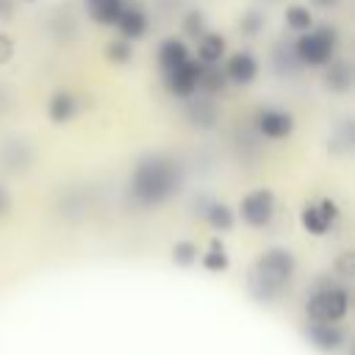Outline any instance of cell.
<instances>
[{
  "label": "cell",
  "instance_id": "cell-10",
  "mask_svg": "<svg viewBox=\"0 0 355 355\" xmlns=\"http://www.w3.org/2000/svg\"><path fill=\"white\" fill-rule=\"evenodd\" d=\"M255 122H258V130L266 139H286L294 130L291 114H286L280 108H263V111H258V119Z\"/></svg>",
  "mask_w": 355,
  "mask_h": 355
},
{
  "label": "cell",
  "instance_id": "cell-14",
  "mask_svg": "<svg viewBox=\"0 0 355 355\" xmlns=\"http://www.w3.org/2000/svg\"><path fill=\"white\" fill-rule=\"evenodd\" d=\"M186 58H191V55H189V47L180 39H164L161 42V47H158V64H161L164 72L172 69V67H178V64H183Z\"/></svg>",
  "mask_w": 355,
  "mask_h": 355
},
{
  "label": "cell",
  "instance_id": "cell-11",
  "mask_svg": "<svg viewBox=\"0 0 355 355\" xmlns=\"http://www.w3.org/2000/svg\"><path fill=\"white\" fill-rule=\"evenodd\" d=\"M255 75H258V61H255V55L247 53V50L233 53V55L227 58V64H225V78H227L230 83L244 86V83H252Z\"/></svg>",
  "mask_w": 355,
  "mask_h": 355
},
{
  "label": "cell",
  "instance_id": "cell-17",
  "mask_svg": "<svg viewBox=\"0 0 355 355\" xmlns=\"http://www.w3.org/2000/svg\"><path fill=\"white\" fill-rule=\"evenodd\" d=\"M189 119L194 125H202V128H211L216 122V105L211 100H191L189 103Z\"/></svg>",
  "mask_w": 355,
  "mask_h": 355
},
{
  "label": "cell",
  "instance_id": "cell-20",
  "mask_svg": "<svg viewBox=\"0 0 355 355\" xmlns=\"http://www.w3.org/2000/svg\"><path fill=\"white\" fill-rule=\"evenodd\" d=\"M205 219L214 230H230L233 227V211L225 202H211L205 211Z\"/></svg>",
  "mask_w": 355,
  "mask_h": 355
},
{
  "label": "cell",
  "instance_id": "cell-27",
  "mask_svg": "<svg viewBox=\"0 0 355 355\" xmlns=\"http://www.w3.org/2000/svg\"><path fill=\"white\" fill-rule=\"evenodd\" d=\"M11 211V197H8V191L0 186V216H6Z\"/></svg>",
  "mask_w": 355,
  "mask_h": 355
},
{
  "label": "cell",
  "instance_id": "cell-4",
  "mask_svg": "<svg viewBox=\"0 0 355 355\" xmlns=\"http://www.w3.org/2000/svg\"><path fill=\"white\" fill-rule=\"evenodd\" d=\"M305 311L311 322H341L349 311V294L341 286H322L308 297Z\"/></svg>",
  "mask_w": 355,
  "mask_h": 355
},
{
  "label": "cell",
  "instance_id": "cell-12",
  "mask_svg": "<svg viewBox=\"0 0 355 355\" xmlns=\"http://www.w3.org/2000/svg\"><path fill=\"white\" fill-rule=\"evenodd\" d=\"M128 0H86V11L97 25H114Z\"/></svg>",
  "mask_w": 355,
  "mask_h": 355
},
{
  "label": "cell",
  "instance_id": "cell-21",
  "mask_svg": "<svg viewBox=\"0 0 355 355\" xmlns=\"http://www.w3.org/2000/svg\"><path fill=\"white\" fill-rule=\"evenodd\" d=\"M225 83H227V78H225V72L222 69H216V64H202V72H200V83H197V89H205V92H219V89H225Z\"/></svg>",
  "mask_w": 355,
  "mask_h": 355
},
{
  "label": "cell",
  "instance_id": "cell-15",
  "mask_svg": "<svg viewBox=\"0 0 355 355\" xmlns=\"http://www.w3.org/2000/svg\"><path fill=\"white\" fill-rule=\"evenodd\" d=\"M225 55V39L219 33H202L197 44V61L200 64H216Z\"/></svg>",
  "mask_w": 355,
  "mask_h": 355
},
{
  "label": "cell",
  "instance_id": "cell-16",
  "mask_svg": "<svg viewBox=\"0 0 355 355\" xmlns=\"http://www.w3.org/2000/svg\"><path fill=\"white\" fill-rule=\"evenodd\" d=\"M327 89H333V92H347L349 89V83H352V69H349V64L347 61H333L330 64V69H327Z\"/></svg>",
  "mask_w": 355,
  "mask_h": 355
},
{
  "label": "cell",
  "instance_id": "cell-9",
  "mask_svg": "<svg viewBox=\"0 0 355 355\" xmlns=\"http://www.w3.org/2000/svg\"><path fill=\"white\" fill-rule=\"evenodd\" d=\"M116 28H119V33H122V39H141L144 33H147V14H144V8L139 6V3H125V8L119 11V17H116V22H114Z\"/></svg>",
  "mask_w": 355,
  "mask_h": 355
},
{
  "label": "cell",
  "instance_id": "cell-24",
  "mask_svg": "<svg viewBox=\"0 0 355 355\" xmlns=\"http://www.w3.org/2000/svg\"><path fill=\"white\" fill-rule=\"evenodd\" d=\"M183 33L200 39V36L205 33V17H202L200 11H189V14L183 17Z\"/></svg>",
  "mask_w": 355,
  "mask_h": 355
},
{
  "label": "cell",
  "instance_id": "cell-25",
  "mask_svg": "<svg viewBox=\"0 0 355 355\" xmlns=\"http://www.w3.org/2000/svg\"><path fill=\"white\" fill-rule=\"evenodd\" d=\"M261 28H263V14H261V11H244V17H241V31H244L247 36H258Z\"/></svg>",
  "mask_w": 355,
  "mask_h": 355
},
{
  "label": "cell",
  "instance_id": "cell-6",
  "mask_svg": "<svg viewBox=\"0 0 355 355\" xmlns=\"http://www.w3.org/2000/svg\"><path fill=\"white\" fill-rule=\"evenodd\" d=\"M200 72H202V64H200V61H194V58H186L183 64H178V67L166 69L164 83H166V89H169L175 97H183V100H186V97H191V94L197 92Z\"/></svg>",
  "mask_w": 355,
  "mask_h": 355
},
{
  "label": "cell",
  "instance_id": "cell-7",
  "mask_svg": "<svg viewBox=\"0 0 355 355\" xmlns=\"http://www.w3.org/2000/svg\"><path fill=\"white\" fill-rule=\"evenodd\" d=\"M336 216H338L336 202L319 200V202H313V205H305V211L300 214V222H302V227H305L308 233L324 236V233L330 230V225L336 222Z\"/></svg>",
  "mask_w": 355,
  "mask_h": 355
},
{
  "label": "cell",
  "instance_id": "cell-22",
  "mask_svg": "<svg viewBox=\"0 0 355 355\" xmlns=\"http://www.w3.org/2000/svg\"><path fill=\"white\" fill-rule=\"evenodd\" d=\"M130 55H133V47H130L128 39H114V42L105 44V58L114 61V64H128Z\"/></svg>",
  "mask_w": 355,
  "mask_h": 355
},
{
  "label": "cell",
  "instance_id": "cell-13",
  "mask_svg": "<svg viewBox=\"0 0 355 355\" xmlns=\"http://www.w3.org/2000/svg\"><path fill=\"white\" fill-rule=\"evenodd\" d=\"M75 111H78V100H75L69 92H55V94L50 97V103H47V116H50L53 122H58V125L69 122V119L75 116Z\"/></svg>",
  "mask_w": 355,
  "mask_h": 355
},
{
  "label": "cell",
  "instance_id": "cell-19",
  "mask_svg": "<svg viewBox=\"0 0 355 355\" xmlns=\"http://www.w3.org/2000/svg\"><path fill=\"white\" fill-rule=\"evenodd\" d=\"M202 266H205L208 272H225V269L230 266V258H227L225 247L219 244V239H214V241L208 244V252L202 255Z\"/></svg>",
  "mask_w": 355,
  "mask_h": 355
},
{
  "label": "cell",
  "instance_id": "cell-2",
  "mask_svg": "<svg viewBox=\"0 0 355 355\" xmlns=\"http://www.w3.org/2000/svg\"><path fill=\"white\" fill-rule=\"evenodd\" d=\"M291 275H294L291 252L283 250V247H272L255 261V266H252V272L247 277V288H250V294L255 300L272 302L277 297V291L291 280Z\"/></svg>",
  "mask_w": 355,
  "mask_h": 355
},
{
  "label": "cell",
  "instance_id": "cell-5",
  "mask_svg": "<svg viewBox=\"0 0 355 355\" xmlns=\"http://www.w3.org/2000/svg\"><path fill=\"white\" fill-rule=\"evenodd\" d=\"M239 214L241 219L250 225V227H266L275 216V194L269 189H255L250 191L241 205H239Z\"/></svg>",
  "mask_w": 355,
  "mask_h": 355
},
{
  "label": "cell",
  "instance_id": "cell-29",
  "mask_svg": "<svg viewBox=\"0 0 355 355\" xmlns=\"http://www.w3.org/2000/svg\"><path fill=\"white\" fill-rule=\"evenodd\" d=\"M11 14V0H0V17H8Z\"/></svg>",
  "mask_w": 355,
  "mask_h": 355
},
{
  "label": "cell",
  "instance_id": "cell-8",
  "mask_svg": "<svg viewBox=\"0 0 355 355\" xmlns=\"http://www.w3.org/2000/svg\"><path fill=\"white\" fill-rule=\"evenodd\" d=\"M308 338L316 349L322 352H336L347 341V333L338 322H311L308 324Z\"/></svg>",
  "mask_w": 355,
  "mask_h": 355
},
{
  "label": "cell",
  "instance_id": "cell-23",
  "mask_svg": "<svg viewBox=\"0 0 355 355\" xmlns=\"http://www.w3.org/2000/svg\"><path fill=\"white\" fill-rule=\"evenodd\" d=\"M197 244L194 241H189V239H180L175 247H172V261L178 263V266H189V263H194L197 261Z\"/></svg>",
  "mask_w": 355,
  "mask_h": 355
},
{
  "label": "cell",
  "instance_id": "cell-1",
  "mask_svg": "<svg viewBox=\"0 0 355 355\" xmlns=\"http://www.w3.org/2000/svg\"><path fill=\"white\" fill-rule=\"evenodd\" d=\"M180 186V169L166 155H147L130 175V194L139 205H161Z\"/></svg>",
  "mask_w": 355,
  "mask_h": 355
},
{
  "label": "cell",
  "instance_id": "cell-18",
  "mask_svg": "<svg viewBox=\"0 0 355 355\" xmlns=\"http://www.w3.org/2000/svg\"><path fill=\"white\" fill-rule=\"evenodd\" d=\"M286 25L294 31V33H305L308 28H313V17H311V8L305 6H288L286 14H283Z\"/></svg>",
  "mask_w": 355,
  "mask_h": 355
},
{
  "label": "cell",
  "instance_id": "cell-3",
  "mask_svg": "<svg viewBox=\"0 0 355 355\" xmlns=\"http://www.w3.org/2000/svg\"><path fill=\"white\" fill-rule=\"evenodd\" d=\"M333 50H336V31L322 25V28H308L297 44H294V55L300 64L305 67H324L333 61Z\"/></svg>",
  "mask_w": 355,
  "mask_h": 355
},
{
  "label": "cell",
  "instance_id": "cell-30",
  "mask_svg": "<svg viewBox=\"0 0 355 355\" xmlns=\"http://www.w3.org/2000/svg\"><path fill=\"white\" fill-rule=\"evenodd\" d=\"M313 3H316V6H322V8H327V6H333L336 0H313Z\"/></svg>",
  "mask_w": 355,
  "mask_h": 355
},
{
  "label": "cell",
  "instance_id": "cell-28",
  "mask_svg": "<svg viewBox=\"0 0 355 355\" xmlns=\"http://www.w3.org/2000/svg\"><path fill=\"white\" fill-rule=\"evenodd\" d=\"M338 269L344 272V277H349V275H352V252H344V258H341Z\"/></svg>",
  "mask_w": 355,
  "mask_h": 355
},
{
  "label": "cell",
  "instance_id": "cell-26",
  "mask_svg": "<svg viewBox=\"0 0 355 355\" xmlns=\"http://www.w3.org/2000/svg\"><path fill=\"white\" fill-rule=\"evenodd\" d=\"M11 55H14V42H11L6 33H0V67H3V64H8V61H11Z\"/></svg>",
  "mask_w": 355,
  "mask_h": 355
}]
</instances>
